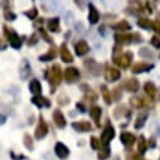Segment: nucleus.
<instances>
[{
	"instance_id": "f257e3e1",
	"label": "nucleus",
	"mask_w": 160,
	"mask_h": 160,
	"mask_svg": "<svg viewBox=\"0 0 160 160\" xmlns=\"http://www.w3.org/2000/svg\"><path fill=\"white\" fill-rule=\"evenodd\" d=\"M4 29H5V34H7V37H8V41H9V44L14 48V49H19L20 47H22V41H20V37L15 33V32H13L12 29H8L7 27H4Z\"/></svg>"
},
{
	"instance_id": "f03ea898",
	"label": "nucleus",
	"mask_w": 160,
	"mask_h": 160,
	"mask_svg": "<svg viewBox=\"0 0 160 160\" xmlns=\"http://www.w3.org/2000/svg\"><path fill=\"white\" fill-rule=\"evenodd\" d=\"M48 79L52 85H59L61 83V79H62V72H61V67L58 64H54L52 67V69L49 71V76Z\"/></svg>"
},
{
	"instance_id": "7ed1b4c3",
	"label": "nucleus",
	"mask_w": 160,
	"mask_h": 160,
	"mask_svg": "<svg viewBox=\"0 0 160 160\" xmlns=\"http://www.w3.org/2000/svg\"><path fill=\"white\" fill-rule=\"evenodd\" d=\"M81 74H79V71L74 67H71V68H67L66 72H64V78L68 83H73L76 81H78Z\"/></svg>"
},
{
	"instance_id": "20e7f679",
	"label": "nucleus",
	"mask_w": 160,
	"mask_h": 160,
	"mask_svg": "<svg viewBox=\"0 0 160 160\" xmlns=\"http://www.w3.org/2000/svg\"><path fill=\"white\" fill-rule=\"evenodd\" d=\"M131 59H132V54L131 53H125V54H121L115 58V63L120 67V68H128L131 63Z\"/></svg>"
},
{
	"instance_id": "39448f33",
	"label": "nucleus",
	"mask_w": 160,
	"mask_h": 160,
	"mask_svg": "<svg viewBox=\"0 0 160 160\" xmlns=\"http://www.w3.org/2000/svg\"><path fill=\"white\" fill-rule=\"evenodd\" d=\"M113 136H115V129H113L111 125H107V126L105 128L102 135H101V142H102L105 146H107V144L113 139Z\"/></svg>"
},
{
	"instance_id": "423d86ee",
	"label": "nucleus",
	"mask_w": 160,
	"mask_h": 160,
	"mask_svg": "<svg viewBox=\"0 0 160 160\" xmlns=\"http://www.w3.org/2000/svg\"><path fill=\"white\" fill-rule=\"evenodd\" d=\"M47 134H48V126L43 121V118H41L39 120V125L37 126V130H35V138L38 140H42L47 136Z\"/></svg>"
},
{
	"instance_id": "0eeeda50",
	"label": "nucleus",
	"mask_w": 160,
	"mask_h": 160,
	"mask_svg": "<svg viewBox=\"0 0 160 160\" xmlns=\"http://www.w3.org/2000/svg\"><path fill=\"white\" fill-rule=\"evenodd\" d=\"M105 77L108 82H115L117 79L121 77V72H120L117 68H113V67H108L105 72Z\"/></svg>"
},
{
	"instance_id": "6e6552de",
	"label": "nucleus",
	"mask_w": 160,
	"mask_h": 160,
	"mask_svg": "<svg viewBox=\"0 0 160 160\" xmlns=\"http://www.w3.org/2000/svg\"><path fill=\"white\" fill-rule=\"evenodd\" d=\"M54 150H56V155L59 159H67L69 156V150H68V148L63 142H57Z\"/></svg>"
},
{
	"instance_id": "1a4fd4ad",
	"label": "nucleus",
	"mask_w": 160,
	"mask_h": 160,
	"mask_svg": "<svg viewBox=\"0 0 160 160\" xmlns=\"http://www.w3.org/2000/svg\"><path fill=\"white\" fill-rule=\"evenodd\" d=\"M72 128L78 132H87L91 130V124L88 121H77L72 124Z\"/></svg>"
},
{
	"instance_id": "9d476101",
	"label": "nucleus",
	"mask_w": 160,
	"mask_h": 160,
	"mask_svg": "<svg viewBox=\"0 0 160 160\" xmlns=\"http://www.w3.org/2000/svg\"><path fill=\"white\" fill-rule=\"evenodd\" d=\"M74 49H76V53H77V56H85V54H87L88 53V51H90V47H88V44H87V42H85V41H79L78 43H76V46H74Z\"/></svg>"
},
{
	"instance_id": "9b49d317",
	"label": "nucleus",
	"mask_w": 160,
	"mask_h": 160,
	"mask_svg": "<svg viewBox=\"0 0 160 160\" xmlns=\"http://www.w3.org/2000/svg\"><path fill=\"white\" fill-rule=\"evenodd\" d=\"M53 120H54L56 125H57L58 128H61V129H63V128L67 125L66 118H64L63 113H62L59 110H54V112H53Z\"/></svg>"
},
{
	"instance_id": "f8f14e48",
	"label": "nucleus",
	"mask_w": 160,
	"mask_h": 160,
	"mask_svg": "<svg viewBox=\"0 0 160 160\" xmlns=\"http://www.w3.org/2000/svg\"><path fill=\"white\" fill-rule=\"evenodd\" d=\"M98 19H100L98 10L96 9V7L93 4H90V7H88V20H90V23L91 24H96L98 22Z\"/></svg>"
},
{
	"instance_id": "ddd939ff",
	"label": "nucleus",
	"mask_w": 160,
	"mask_h": 160,
	"mask_svg": "<svg viewBox=\"0 0 160 160\" xmlns=\"http://www.w3.org/2000/svg\"><path fill=\"white\" fill-rule=\"evenodd\" d=\"M124 87H125L129 92H136V91L139 90L140 85H139V82H138L136 78H129V79H126V81H125Z\"/></svg>"
},
{
	"instance_id": "4468645a",
	"label": "nucleus",
	"mask_w": 160,
	"mask_h": 160,
	"mask_svg": "<svg viewBox=\"0 0 160 160\" xmlns=\"http://www.w3.org/2000/svg\"><path fill=\"white\" fill-rule=\"evenodd\" d=\"M19 74H20V78L22 79H27L29 77V74H30V64H29V62L27 59H23L22 61Z\"/></svg>"
},
{
	"instance_id": "2eb2a0df",
	"label": "nucleus",
	"mask_w": 160,
	"mask_h": 160,
	"mask_svg": "<svg viewBox=\"0 0 160 160\" xmlns=\"http://www.w3.org/2000/svg\"><path fill=\"white\" fill-rule=\"evenodd\" d=\"M59 54H61L62 61H63V62H66V63H71V62L73 61V56L71 54V52L68 51V48H67V46H66V44H62V46H61Z\"/></svg>"
},
{
	"instance_id": "dca6fc26",
	"label": "nucleus",
	"mask_w": 160,
	"mask_h": 160,
	"mask_svg": "<svg viewBox=\"0 0 160 160\" xmlns=\"http://www.w3.org/2000/svg\"><path fill=\"white\" fill-rule=\"evenodd\" d=\"M32 102H33L35 106H38V107H49V106H51V102H49L46 97H43V96H41V95L34 96V97L32 98Z\"/></svg>"
},
{
	"instance_id": "f3484780",
	"label": "nucleus",
	"mask_w": 160,
	"mask_h": 160,
	"mask_svg": "<svg viewBox=\"0 0 160 160\" xmlns=\"http://www.w3.org/2000/svg\"><path fill=\"white\" fill-rule=\"evenodd\" d=\"M151 68H154L152 64L141 62V63H138V64H135V66L132 67V72H134V73H141V72H148V71H150Z\"/></svg>"
},
{
	"instance_id": "a211bd4d",
	"label": "nucleus",
	"mask_w": 160,
	"mask_h": 160,
	"mask_svg": "<svg viewBox=\"0 0 160 160\" xmlns=\"http://www.w3.org/2000/svg\"><path fill=\"white\" fill-rule=\"evenodd\" d=\"M120 139H121L122 144L126 145V146H131L134 142H135V135L134 134H130V132H122L121 136H120Z\"/></svg>"
},
{
	"instance_id": "6ab92c4d",
	"label": "nucleus",
	"mask_w": 160,
	"mask_h": 160,
	"mask_svg": "<svg viewBox=\"0 0 160 160\" xmlns=\"http://www.w3.org/2000/svg\"><path fill=\"white\" fill-rule=\"evenodd\" d=\"M29 90H30V92L34 93V95H41V92H42V86H41V83H39L38 79H32V81L29 82Z\"/></svg>"
},
{
	"instance_id": "aec40b11",
	"label": "nucleus",
	"mask_w": 160,
	"mask_h": 160,
	"mask_svg": "<svg viewBox=\"0 0 160 160\" xmlns=\"http://www.w3.org/2000/svg\"><path fill=\"white\" fill-rule=\"evenodd\" d=\"M90 116L92 117V120H95L96 124L100 125V117H101V108L98 106H93L90 108Z\"/></svg>"
},
{
	"instance_id": "412c9836",
	"label": "nucleus",
	"mask_w": 160,
	"mask_h": 160,
	"mask_svg": "<svg viewBox=\"0 0 160 160\" xmlns=\"http://www.w3.org/2000/svg\"><path fill=\"white\" fill-rule=\"evenodd\" d=\"M132 38H134V35H131V34H118L117 33L115 35L116 42H118V43H130L132 41Z\"/></svg>"
},
{
	"instance_id": "4be33fe9",
	"label": "nucleus",
	"mask_w": 160,
	"mask_h": 160,
	"mask_svg": "<svg viewBox=\"0 0 160 160\" xmlns=\"http://www.w3.org/2000/svg\"><path fill=\"white\" fill-rule=\"evenodd\" d=\"M112 28L115 30H120V32H125V30H131V25L126 22V20H121L116 23L115 25H112Z\"/></svg>"
},
{
	"instance_id": "5701e85b",
	"label": "nucleus",
	"mask_w": 160,
	"mask_h": 160,
	"mask_svg": "<svg viewBox=\"0 0 160 160\" xmlns=\"http://www.w3.org/2000/svg\"><path fill=\"white\" fill-rule=\"evenodd\" d=\"M47 25H48V29H49L51 32H53V33L59 32V19H58V18H52V19H49Z\"/></svg>"
},
{
	"instance_id": "b1692460",
	"label": "nucleus",
	"mask_w": 160,
	"mask_h": 160,
	"mask_svg": "<svg viewBox=\"0 0 160 160\" xmlns=\"http://www.w3.org/2000/svg\"><path fill=\"white\" fill-rule=\"evenodd\" d=\"M145 92L150 96V98H155L156 96V87L152 82H148L145 83Z\"/></svg>"
},
{
	"instance_id": "393cba45",
	"label": "nucleus",
	"mask_w": 160,
	"mask_h": 160,
	"mask_svg": "<svg viewBox=\"0 0 160 160\" xmlns=\"http://www.w3.org/2000/svg\"><path fill=\"white\" fill-rule=\"evenodd\" d=\"M56 56H57V52H56L54 49H51V51H48L46 54H43V56L39 57V59H41L42 62H48V61H52L53 58H56Z\"/></svg>"
},
{
	"instance_id": "a878e982",
	"label": "nucleus",
	"mask_w": 160,
	"mask_h": 160,
	"mask_svg": "<svg viewBox=\"0 0 160 160\" xmlns=\"http://www.w3.org/2000/svg\"><path fill=\"white\" fill-rule=\"evenodd\" d=\"M146 118H148V113H141V115H139L136 122H135V129H138V130L141 129V128L144 126L145 121H146Z\"/></svg>"
},
{
	"instance_id": "bb28decb",
	"label": "nucleus",
	"mask_w": 160,
	"mask_h": 160,
	"mask_svg": "<svg viewBox=\"0 0 160 160\" xmlns=\"http://www.w3.org/2000/svg\"><path fill=\"white\" fill-rule=\"evenodd\" d=\"M130 103L134 106V107H136V108H140V107H142L144 105H145V102H144V98L142 97H132L131 100H130Z\"/></svg>"
},
{
	"instance_id": "cd10ccee",
	"label": "nucleus",
	"mask_w": 160,
	"mask_h": 160,
	"mask_svg": "<svg viewBox=\"0 0 160 160\" xmlns=\"http://www.w3.org/2000/svg\"><path fill=\"white\" fill-rule=\"evenodd\" d=\"M151 24H152V23H151L149 19H146V18H141V19L138 20V25H139L140 28H144V29H150Z\"/></svg>"
},
{
	"instance_id": "c85d7f7f",
	"label": "nucleus",
	"mask_w": 160,
	"mask_h": 160,
	"mask_svg": "<svg viewBox=\"0 0 160 160\" xmlns=\"http://www.w3.org/2000/svg\"><path fill=\"white\" fill-rule=\"evenodd\" d=\"M101 90H102V96H103V100H105V102L107 103V105H110L112 101H111V96H110V91L107 90V87L106 86H102L101 87Z\"/></svg>"
},
{
	"instance_id": "c756f323",
	"label": "nucleus",
	"mask_w": 160,
	"mask_h": 160,
	"mask_svg": "<svg viewBox=\"0 0 160 160\" xmlns=\"http://www.w3.org/2000/svg\"><path fill=\"white\" fill-rule=\"evenodd\" d=\"M108 156H110V149L107 146H105L103 149H100V151H98V159L100 160H105Z\"/></svg>"
},
{
	"instance_id": "7c9ffc66",
	"label": "nucleus",
	"mask_w": 160,
	"mask_h": 160,
	"mask_svg": "<svg viewBox=\"0 0 160 160\" xmlns=\"http://www.w3.org/2000/svg\"><path fill=\"white\" fill-rule=\"evenodd\" d=\"M138 149H139V151H140L141 154H144V152H145V150H146V141H145L144 136H140V140H139V145H138Z\"/></svg>"
},
{
	"instance_id": "2f4dec72",
	"label": "nucleus",
	"mask_w": 160,
	"mask_h": 160,
	"mask_svg": "<svg viewBox=\"0 0 160 160\" xmlns=\"http://www.w3.org/2000/svg\"><path fill=\"white\" fill-rule=\"evenodd\" d=\"M139 54H140L141 57H145V58H152V57H154V54H152L148 48H142V49H140Z\"/></svg>"
},
{
	"instance_id": "473e14b6",
	"label": "nucleus",
	"mask_w": 160,
	"mask_h": 160,
	"mask_svg": "<svg viewBox=\"0 0 160 160\" xmlns=\"http://www.w3.org/2000/svg\"><path fill=\"white\" fill-rule=\"evenodd\" d=\"M25 15H27L29 19H35V18H37V15H38V10H37L35 8H33V9H30L29 12H27V13H25Z\"/></svg>"
},
{
	"instance_id": "72a5a7b5",
	"label": "nucleus",
	"mask_w": 160,
	"mask_h": 160,
	"mask_svg": "<svg viewBox=\"0 0 160 160\" xmlns=\"http://www.w3.org/2000/svg\"><path fill=\"white\" fill-rule=\"evenodd\" d=\"M4 17H5V19H8V20H14L17 17H15V14L14 13H12V10H9V9H5V12H4Z\"/></svg>"
},
{
	"instance_id": "f704fd0d",
	"label": "nucleus",
	"mask_w": 160,
	"mask_h": 160,
	"mask_svg": "<svg viewBox=\"0 0 160 160\" xmlns=\"http://www.w3.org/2000/svg\"><path fill=\"white\" fill-rule=\"evenodd\" d=\"M24 144H25L27 149H29V150H32V149H33V142H32V138H30L29 135H25V136H24Z\"/></svg>"
},
{
	"instance_id": "c9c22d12",
	"label": "nucleus",
	"mask_w": 160,
	"mask_h": 160,
	"mask_svg": "<svg viewBox=\"0 0 160 160\" xmlns=\"http://www.w3.org/2000/svg\"><path fill=\"white\" fill-rule=\"evenodd\" d=\"M100 140L97 139V138H92L91 139V146L93 148V149H100Z\"/></svg>"
},
{
	"instance_id": "e433bc0d",
	"label": "nucleus",
	"mask_w": 160,
	"mask_h": 160,
	"mask_svg": "<svg viewBox=\"0 0 160 160\" xmlns=\"http://www.w3.org/2000/svg\"><path fill=\"white\" fill-rule=\"evenodd\" d=\"M150 43H151L155 48H160V39H159L158 37H152L151 41H150Z\"/></svg>"
},
{
	"instance_id": "4c0bfd02",
	"label": "nucleus",
	"mask_w": 160,
	"mask_h": 160,
	"mask_svg": "<svg viewBox=\"0 0 160 160\" xmlns=\"http://www.w3.org/2000/svg\"><path fill=\"white\" fill-rule=\"evenodd\" d=\"M37 39H38L37 34H33V35L30 37V39H29V41H28V44H29V46H34V44L37 43Z\"/></svg>"
},
{
	"instance_id": "58836bf2",
	"label": "nucleus",
	"mask_w": 160,
	"mask_h": 160,
	"mask_svg": "<svg viewBox=\"0 0 160 160\" xmlns=\"http://www.w3.org/2000/svg\"><path fill=\"white\" fill-rule=\"evenodd\" d=\"M151 27H152V29H154L156 33L160 34V23H159V22H154V23L151 24Z\"/></svg>"
},
{
	"instance_id": "ea45409f",
	"label": "nucleus",
	"mask_w": 160,
	"mask_h": 160,
	"mask_svg": "<svg viewBox=\"0 0 160 160\" xmlns=\"http://www.w3.org/2000/svg\"><path fill=\"white\" fill-rule=\"evenodd\" d=\"M7 46H8V44H7V42L4 41V39H3L2 37H0V51H4V49L7 48Z\"/></svg>"
},
{
	"instance_id": "a19ab883",
	"label": "nucleus",
	"mask_w": 160,
	"mask_h": 160,
	"mask_svg": "<svg viewBox=\"0 0 160 160\" xmlns=\"http://www.w3.org/2000/svg\"><path fill=\"white\" fill-rule=\"evenodd\" d=\"M74 3L77 4V7H79V9L85 8V2H83V0H74Z\"/></svg>"
},
{
	"instance_id": "79ce46f5",
	"label": "nucleus",
	"mask_w": 160,
	"mask_h": 160,
	"mask_svg": "<svg viewBox=\"0 0 160 160\" xmlns=\"http://www.w3.org/2000/svg\"><path fill=\"white\" fill-rule=\"evenodd\" d=\"M41 30H42V35L46 38V41H47V42H52V38H51V37H48V35H47V33H46L43 29H41Z\"/></svg>"
},
{
	"instance_id": "37998d69",
	"label": "nucleus",
	"mask_w": 160,
	"mask_h": 160,
	"mask_svg": "<svg viewBox=\"0 0 160 160\" xmlns=\"http://www.w3.org/2000/svg\"><path fill=\"white\" fill-rule=\"evenodd\" d=\"M7 121V116H4L3 113H0V125H3Z\"/></svg>"
},
{
	"instance_id": "c03bdc74",
	"label": "nucleus",
	"mask_w": 160,
	"mask_h": 160,
	"mask_svg": "<svg viewBox=\"0 0 160 160\" xmlns=\"http://www.w3.org/2000/svg\"><path fill=\"white\" fill-rule=\"evenodd\" d=\"M120 97H121V93H118V90L116 88V90H115V98H116V100H118Z\"/></svg>"
},
{
	"instance_id": "a18cd8bd",
	"label": "nucleus",
	"mask_w": 160,
	"mask_h": 160,
	"mask_svg": "<svg viewBox=\"0 0 160 160\" xmlns=\"http://www.w3.org/2000/svg\"><path fill=\"white\" fill-rule=\"evenodd\" d=\"M77 107H78L79 110H82V112H85V107H83L82 103H77Z\"/></svg>"
}]
</instances>
